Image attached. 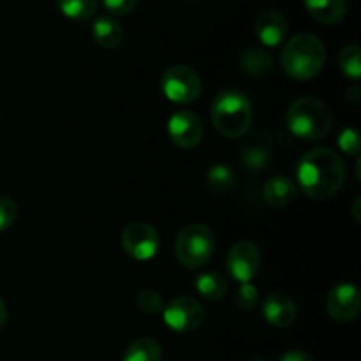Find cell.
<instances>
[{"label": "cell", "instance_id": "1", "mask_svg": "<svg viewBox=\"0 0 361 361\" xmlns=\"http://www.w3.org/2000/svg\"><path fill=\"white\" fill-rule=\"evenodd\" d=\"M296 176L303 192L316 201L334 197L345 178L344 161L330 148H314L298 162Z\"/></svg>", "mask_w": 361, "mask_h": 361}, {"label": "cell", "instance_id": "2", "mask_svg": "<svg viewBox=\"0 0 361 361\" xmlns=\"http://www.w3.org/2000/svg\"><path fill=\"white\" fill-rule=\"evenodd\" d=\"M281 63L288 76L295 80H312L326 63V48L317 35L302 32L284 46Z\"/></svg>", "mask_w": 361, "mask_h": 361}, {"label": "cell", "instance_id": "3", "mask_svg": "<svg viewBox=\"0 0 361 361\" xmlns=\"http://www.w3.org/2000/svg\"><path fill=\"white\" fill-rule=\"evenodd\" d=\"M286 123L289 130L300 140H323L334 126V113L328 108L326 102L319 99L300 97L289 106Z\"/></svg>", "mask_w": 361, "mask_h": 361}, {"label": "cell", "instance_id": "4", "mask_svg": "<svg viewBox=\"0 0 361 361\" xmlns=\"http://www.w3.org/2000/svg\"><path fill=\"white\" fill-rule=\"evenodd\" d=\"M212 122L226 137H242L252 123V104L240 90L217 94L212 104Z\"/></svg>", "mask_w": 361, "mask_h": 361}, {"label": "cell", "instance_id": "5", "mask_svg": "<svg viewBox=\"0 0 361 361\" xmlns=\"http://www.w3.org/2000/svg\"><path fill=\"white\" fill-rule=\"evenodd\" d=\"M215 250V236L204 224H189L178 233L175 242L176 259L189 270L207 264Z\"/></svg>", "mask_w": 361, "mask_h": 361}, {"label": "cell", "instance_id": "6", "mask_svg": "<svg viewBox=\"0 0 361 361\" xmlns=\"http://www.w3.org/2000/svg\"><path fill=\"white\" fill-rule=\"evenodd\" d=\"M203 90L201 78L192 67L171 66L162 74V92L176 104H190L197 101Z\"/></svg>", "mask_w": 361, "mask_h": 361}, {"label": "cell", "instance_id": "7", "mask_svg": "<svg viewBox=\"0 0 361 361\" xmlns=\"http://www.w3.org/2000/svg\"><path fill=\"white\" fill-rule=\"evenodd\" d=\"M162 319L176 334H190L204 321V309L192 296H178L162 309Z\"/></svg>", "mask_w": 361, "mask_h": 361}, {"label": "cell", "instance_id": "8", "mask_svg": "<svg viewBox=\"0 0 361 361\" xmlns=\"http://www.w3.org/2000/svg\"><path fill=\"white\" fill-rule=\"evenodd\" d=\"M122 247L133 259L148 261L159 252L161 238L154 226L147 222H130L122 231Z\"/></svg>", "mask_w": 361, "mask_h": 361}, {"label": "cell", "instance_id": "9", "mask_svg": "<svg viewBox=\"0 0 361 361\" xmlns=\"http://www.w3.org/2000/svg\"><path fill=\"white\" fill-rule=\"evenodd\" d=\"M328 314L337 323H351L358 317L361 310V295L355 284L342 282L331 288L326 298Z\"/></svg>", "mask_w": 361, "mask_h": 361}, {"label": "cell", "instance_id": "10", "mask_svg": "<svg viewBox=\"0 0 361 361\" xmlns=\"http://www.w3.org/2000/svg\"><path fill=\"white\" fill-rule=\"evenodd\" d=\"M229 275L240 284H247L256 277L261 267V252L252 242H238L228 254L226 261Z\"/></svg>", "mask_w": 361, "mask_h": 361}, {"label": "cell", "instance_id": "11", "mask_svg": "<svg viewBox=\"0 0 361 361\" xmlns=\"http://www.w3.org/2000/svg\"><path fill=\"white\" fill-rule=\"evenodd\" d=\"M168 133L173 143L180 148H194L201 143L204 134L200 116L189 109L176 111L168 122Z\"/></svg>", "mask_w": 361, "mask_h": 361}, {"label": "cell", "instance_id": "12", "mask_svg": "<svg viewBox=\"0 0 361 361\" xmlns=\"http://www.w3.org/2000/svg\"><path fill=\"white\" fill-rule=\"evenodd\" d=\"M254 30L264 46H279L288 35L289 25L282 13L275 9H264L256 16Z\"/></svg>", "mask_w": 361, "mask_h": 361}, {"label": "cell", "instance_id": "13", "mask_svg": "<svg viewBox=\"0 0 361 361\" xmlns=\"http://www.w3.org/2000/svg\"><path fill=\"white\" fill-rule=\"evenodd\" d=\"M263 317L277 328H288L296 321V305L284 293H270L263 302Z\"/></svg>", "mask_w": 361, "mask_h": 361}, {"label": "cell", "instance_id": "14", "mask_svg": "<svg viewBox=\"0 0 361 361\" xmlns=\"http://www.w3.org/2000/svg\"><path fill=\"white\" fill-rule=\"evenodd\" d=\"M307 13L323 25H337L348 14V0H303Z\"/></svg>", "mask_w": 361, "mask_h": 361}, {"label": "cell", "instance_id": "15", "mask_svg": "<svg viewBox=\"0 0 361 361\" xmlns=\"http://www.w3.org/2000/svg\"><path fill=\"white\" fill-rule=\"evenodd\" d=\"M271 141L267 136H256L242 148V162L250 171H263L271 161Z\"/></svg>", "mask_w": 361, "mask_h": 361}, {"label": "cell", "instance_id": "16", "mask_svg": "<svg viewBox=\"0 0 361 361\" xmlns=\"http://www.w3.org/2000/svg\"><path fill=\"white\" fill-rule=\"evenodd\" d=\"M296 183L289 176H274L264 183L263 196L267 203L274 208H284L296 200Z\"/></svg>", "mask_w": 361, "mask_h": 361}, {"label": "cell", "instance_id": "17", "mask_svg": "<svg viewBox=\"0 0 361 361\" xmlns=\"http://www.w3.org/2000/svg\"><path fill=\"white\" fill-rule=\"evenodd\" d=\"M92 35L99 46L113 49L123 41V28L115 18L99 16L92 25Z\"/></svg>", "mask_w": 361, "mask_h": 361}, {"label": "cell", "instance_id": "18", "mask_svg": "<svg viewBox=\"0 0 361 361\" xmlns=\"http://www.w3.org/2000/svg\"><path fill=\"white\" fill-rule=\"evenodd\" d=\"M240 66L250 76L261 78L270 73L271 67H274V60H271L270 53H267L264 49L249 48L240 56Z\"/></svg>", "mask_w": 361, "mask_h": 361}, {"label": "cell", "instance_id": "19", "mask_svg": "<svg viewBox=\"0 0 361 361\" xmlns=\"http://www.w3.org/2000/svg\"><path fill=\"white\" fill-rule=\"evenodd\" d=\"M196 291L208 302H219L228 295V282L215 271H207L196 279Z\"/></svg>", "mask_w": 361, "mask_h": 361}, {"label": "cell", "instance_id": "20", "mask_svg": "<svg viewBox=\"0 0 361 361\" xmlns=\"http://www.w3.org/2000/svg\"><path fill=\"white\" fill-rule=\"evenodd\" d=\"M122 361H162V353L154 338H137L123 353Z\"/></svg>", "mask_w": 361, "mask_h": 361}, {"label": "cell", "instance_id": "21", "mask_svg": "<svg viewBox=\"0 0 361 361\" xmlns=\"http://www.w3.org/2000/svg\"><path fill=\"white\" fill-rule=\"evenodd\" d=\"M60 13L74 21H87L95 14L99 0H56Z\"/></svg>", "mask_w": 361, "mask_h": 361}, {"label": "cell", "instance_id": "22", "mask_svg": "<svg viewBox=\"0 0 361 361\" xmlns=\"http://www.w3.org/2000/svg\"><path fill=\"white\" fill-rule=\"evenodd\" d=\"M235 173L226 164H214L207 173V185L212 192L224 194L235 185Z\"/></svg>", "mask_w": 361, "mask_h": 361}, {"label": "cell", "instance_id": "23", "mask_svg": "<svg viewBox=\"0 0 361 361\" xmlns=\"http://www.w3.org/2000/svg\"><path fill=\"white\" fill-rule=\"evenodd\" d=\"M338 66L345 76L358 81L361 76V51L358 46L349 44L342 48L341 55H338Z\"/></svg>", "mask_w": 361, "mask_h": 361}, {"label": "cell", "instance_id": "24", "mask_svg": "<svg viewBox=\"0 0 361 361\" xmlns=\"http://www.w3.org/2000/svg\"><path fill=\"white\" fill-rule=\"evenodd\" d=\"M136 305L141 312L148 314V316H155V314L162 312V309H164V302H162L161 295L154 289H143V291L137 293Z\"/></svg>", "mask_w": 361, "mask_h": 361}, {"label": "cell", "instance_id": "25", "mask_svg": "<svg viewBox=\"0 0 361 361\" xmlns=\"http://www.w3.org/2000/svg\"><path fill=\"white\" fill-rule=\"evenodd\" d=\"M235 303L238 305V309L242 310H254L257 307V303H259V293H257V289L254 288L250 282H247V284H242L238 288V291H236L235 295Z\"/></svg>", "mask_w": 361, "mask_h": 361}, {"label": "cell", "instance_id": "26", "mask_svg": "<svg viewBox=\"0 0 361 361\" xmlns=\"http://www.w3.org/2000/svg\"><path fill=\"white\" fill-rule=\"evenodd\" d=\"M18 217V207L11 197L0 196V231H6Z\"/></svg>", "mask_w": 361, "mask_h": 361}, {"label": "cell", "instance_id": "27", "mask_svg": "<svg viewBox=\"0 0 361 361\" xmlns=\"http://www.w3.org/2000/svg\"><path fill=\"white\" fill-rule=\"evenodd\" d=\"M338 145H341L342 152L348 155H358L360 154V134L355 129H344L338 136Z\"/></svg>", "mask_w": 361, "mask_h": 361}, {"label": "cell", "instance_id": "28", "mask_svg": "<svg viewBox=\"0 0 361 361\" xmlns=\"http://www.w3.org/2000/svg\"><path fill=\"white\" fill-rule=\"evenodd\" d=\"M102 6L115 16H126L136 9L137 0H102Z\"/></svg>", "mask_w": 361, "mask_h": 361}, {"label": "cell", "instance_id": "29", "mask_svg": "<svg viewBox=\"0 0 361 361\" xmlns=\"http://www.w3.org/2000/svg\"><path fill=\"white\" fill-rule=\"evenodd\" d=\"M279 361H316V358L310 353L302 351V349H293V351L284 353Z\"/></svg>", "mask_w": 361, "mask_h": 361}, {"label": "cell", "instance_id": "30", "mask_svg": "<svg viewBox=\"0 0 361 361\" xmlns=\"http://www.w3.org/2000/svg\"><path fill=\"white\" fill-rule=\"evenodd\" d=\"M7 316H9V312H7L6 302H4V300L0 298V328H2L4 324L7 323Z\"/></svg>", "mask_w": 361, "mask_h": 361}, {"label": "cell", "instance_id": "31", "mask_svg": "<svg viewBox=\"0 0 361 361\" xmlns=\"http://www.w3.org/2000/svg\"><path fill=\"white\" fill-rule=\"evenodd\" d=\"M358 204H360V197H358V200L355 201V208H353V210H355V217H356V221L360 222V215H358Z\"/></svg>", "mask_w": 361, "mask_h": 361}, {"label": "cell", "instance_id": "32", "mask_svg": "<svg viewBox=\"0 0 361 361\" xmlns=\"http://www.w3.org/2000/svg\"><path fill=\"white\" fill-rule=\"evenodd\" d=\"M256 361H267V360H256Z\"/></svg>", "mask_w": 361, "mask_h": 361}]
</instances>
